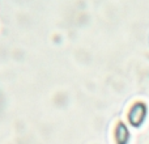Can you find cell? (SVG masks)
Here are the masks:
<instances>
[{
    "label": "cell",
    "instance_id": "6da1fadb",
    "mask_svg": "<svg viewBox=\"0 0 149 144\" xmlns=\"http://www.w3.org/2000/svg\"><path fill=\"white\" fill-rule=\"evenodd\" d=\"M147 106L143 102H136L128 111V121L134 127H139L143 124L147 117Z\"/></svg>",
    "mask_w": 149,
    "mask_h": 144
},
{
    "label": "cell",
    "instance_id": "7a4b0ae2",
    "mask_svg": "<svg viewBox=\"0 0 149 144\" xmlns=\"http://www.w3.org/2000/svg\"><path fill=\"white\" fill-rule=\"evenodd\" d=\"M114 136H115V142L116 144H127L130 140V131L127 129V126L123 122H119L115 127V132H114Z\"/></svg>",
    "mask_w": 149,
    "mask_h": 144
}]
</instances>
